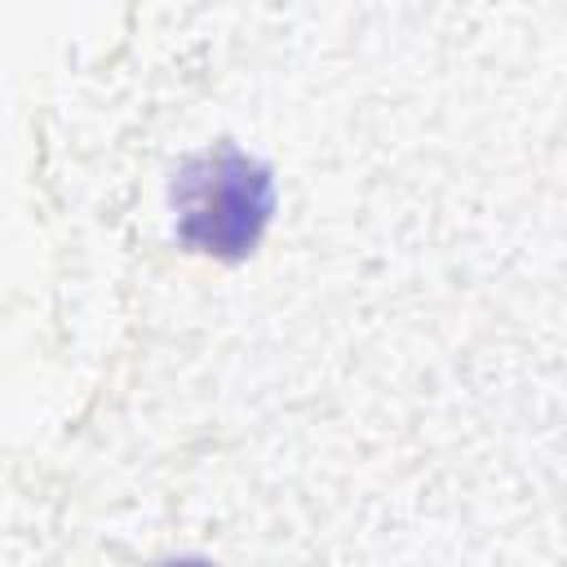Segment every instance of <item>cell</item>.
<instances>
[{"mask_svg":"<svg viewBox=\"0 0 567 567\" xmlns=\"http://www.w3.org/2000/svg\"><path fill=\"white\" fill-rule=\"evenodd\" d=\"M275 208L270 173L239 146L195 155L173 186L177 239L208 257H244L257 248Z\"/></svg>","mask_w":567,"mask_h":567,"instance_id":"1","label":"cell"}]
</instances>
